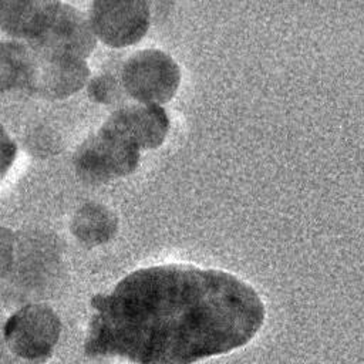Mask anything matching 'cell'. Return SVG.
Masks as SVG:
<instances>
[{"label": "cell", "instance_id": "7c38bea8", "mask_svg": "<svg viewBox=\"0 0 364 364\" xmlns=\"http://www.w3.org/2000/svg\"><path fill=\"white\" fill-rule=\"evenodd\" d=\"M0 151H1V178L6 176L9 168L14 162L16 154H17V145L16 142L7 135L4 127H1V144H0Z\"/></svg>", "mask_w": 364, "mask_h": 364}, {"label": "cell", "instance_id": "6da1fadb", "mask_svg": "<svg viewBox=\"0 0 364 364\" xmlns=\"http://www.w3.org/2000/svg\"><path fill=\"white\" fill-rule=\"evenodd\" d=\"M84 351L131 364H193L247 344L264 321L256 290L219 269L142 267L91 297Z\"/></svg>", "mask_w": 364, "mask_h": 364}, {"label": "cell", "instance_id": "8fae6325", "mask_svg": "<svg viewBox=\"0 0 364 364\" xmlns=\"http://www.w3.org/2000/svg\"><path fill=\"white\" fill-rule=\"evenodd\" d=\"M87 92L94 102L109 105L118 102L125 90L112 74H100L88 81Z\"/></svg>", "mask_w": 364, "mask_h": 364}, {"label": "cell", "instance_id": "52a82bcc", "mask_svg": "<svg viewBox=\"0 0 364 364\" xmlns=\"http://www.w3.org/2000/svg\"><path fill=\"white\" fill-rule=\"evenodd\" d=\"M34 53L36 71L31 95L63 100L87 84L90 68L85 58L65 53H43L37 50Z\"/></svg>", "mask_w": 364, "mask_h": 364}, {"label": "cell", "instance_id": "277c9868", "mask_svg": "<svg viewBox=\"0 0 364 364\" xmlns=\"http://www.w3.org/2000/svg\"><path fill=\"white\" fill-rule=\"evenodd\" d=\"M139 151L135 145L101 127L77 148L73 164L75 173L84 182L107 183L136 171Z\"/></svg>", "mask_w": 364, "mask_h": 364}, {"label": "cell", "instance_id": "9c48e42d", "mask_svg": "<svg viewBox=\"0 0 364 364\" xmlns=\"http://www.w3.org/2000/svg\"><path fill=\"white\" fill-rule=\"evenodd\" d=\"M70 230L80 243L87 247H95L115 237L118 218L105 205L88 202L73 215Z\"/></svg>", "mask_w": 364, "mask_h": 364}, {"label": "cell", "instance_id": "ba28073f", "mask_svg": "<svg viewBox=\"0 0 364 364\" xmlns=\"http://www.w3.org/2000/svg\"><path fill=\"white\" fill-rule=\"evenodd\" d=\"M101 127L138 149H155L166 138L169 118L161 105L136 102L115 109Z\"/></svg>", "mask_w": 364, "mask_h": 364}, {"label": "cell", "instance_id": "7a4b0ae2", "mask_svg": "<svg viewBox=\"0 0 364 364\" xmlns=\"http://www.w3.org/2000/svg\"><path fill=\"white\" fill-rule=\"evenodd\" d=\"M3 33L43 53L85 58L97 46L90 18L64 1H0Z\"/></svg>", "mask_w": 364, "mask_h": 364}, {"label": "cell", "instance_id": "8992f818", "mask_svg": "<svg viewBox=\"0 0 364 364\" xmlns=\"http://www.w3.org/2000/svg\"><path fill=\"white\" fill-rule=\"evenodd\" d=\"M88 18L97 38L108 47L121 48L144 38L151 11L146 1L97 0L91 3Z\"/></svg>", "mask_w": 364, "mask_h": 364}, {"label": "cell", "instance_id": "3957f363", "mask_svg": "<svg viewBox=\"0 0 364 364\" xmlns=\"http://www.w3.org/2000/svg\"><path fill=\"white\" fill-rule=\"evenodd\" d=\"M121 84L125 94L135 101L161 105L175 97L181 84V68L162 50H139L125 61Z\"/></svg>", "mask_w": 364, "mask_h": 364}, {"label": "cell", "instance_id": "5b68a950", "mask_svg": "<svg viewBox=\"0 0 364 364\" xmlns=\"http://www.w3.org/2000/svg\"><path fill=\"white\" fill-rule=\"evenodd\" d=\"M61 321L46 304H27L13 313L3 330L9 350L31 364L46 363L60 338Z\"/></svg>", "mask_w": 364, "mask_h": 364}, {"label": "cell", "instance_id": "30bf717a", "mask_svg": "<svg viewBox=\"0 0 364 364\" xmlns=\"http://www.w3.org/2000/svg\"><path fill=\"white\" fill-rule=\"evenodd\" d=\"M36 71L34 50L18 40L1 41L0 80L1 91H23L31 94Z\"/></svg>", "mask_w": 364, "mask_h": 364}]
</instances>
